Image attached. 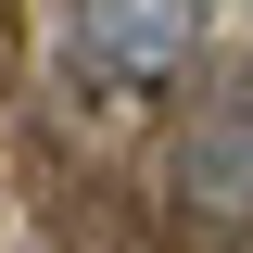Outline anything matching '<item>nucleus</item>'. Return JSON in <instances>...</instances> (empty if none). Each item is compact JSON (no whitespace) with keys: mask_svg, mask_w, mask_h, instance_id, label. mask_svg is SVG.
<instances>
[{"mask_svg":"<svg viewBox=\"0 0 253 253\" xmlns=\"http://www.w3.org/2000/svg\"><path fill=\"white\" fill-rule=\"evenodd\" d=\"M203 51V0H63V76L101 101H152Z\"/></svg>","mask_w":253,"mask_h":253,"instance_id":"nucleus-1","label":"nucleus"},{"mask_svg":"<svg viewBox=\"0 0 253 253\" xmlns=\"http://www.w3.org/2000/svg\"><path fill=\"white\" fill-rule=\"evenodd\" d=\"M177 215L190 228H253V89L203 101V114L177 126Z\"/></svg>","mask_w":253,"mask_h":253,"instance_id":"nucleus-2","label":"nucleus"}]
</instances>
